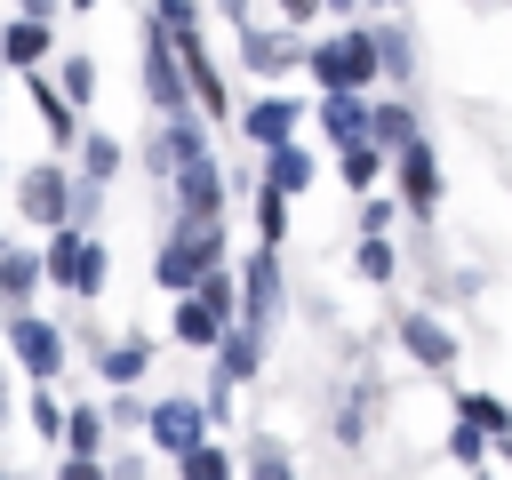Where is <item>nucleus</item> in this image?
<instances>
[{
    "label": "nucleus",
    "instance_id": "1",
    "mask_svg": "<svg viewBox=\"0 0 512 480\" xmlns=\"http://www.w3.org/2000/svg\"><path fill=\"white\" fill-rule=\"evenodd\" d=\"M152 168H168V184H176L184 216H224V168L208 160V144H200V128H192V112H184V120H160V136H152Z\"/></svg>",
    "mask_w": 512,
    "mask_h": 480
},
{
    "label": "nucleus",
    "instance_id": "2",
    "mask_svg": "<svg viewBox=\"0 0 512 480\" xmlns=\"http://www.w3.org/2000/svg\"><path fill=\"white\" fill-rule=\"evenodd\" d=\"M216 264H224V216H184V224L160 240V256H152V280L184 296V288H192L200 272H216Z\"/></svg>",
    "mask_w": 512,
    "mask_h": 480
},
{
    "label": "nucleus",
    "instance_id": "3",
    "mask_svg": "<svg viewBox=\"0 0 512 480\" xmlns=\"http://www.w3.org/2000/svg\"><path fill=\"white\" fill-rule=\"evenodd\" d=\"M304 72L320 80V88H368L384 64H376V32H360V24H344V32H328V40H312L304 48Z\"/></svg>",
    "mask_w": 512,
    "mask_h": 480
},
{
    "label": "nucleus",
    "instance_id": "4",
    "mask_svg": "<svg viewBox=\"0 0 512 480\" xmlns=\"http://www.w3.org/2000/svg\"><path fill=\"white\" fill-rule=\"evenodd\" d=\"M144 96L160 120H184L192 112V88H184V64H176V32L160 16H144Z\"/></svg>",
    "mask_w": 512,
    "mask_h": 480
},
{
    "label": "nucleus",
    "instance_id": "5",
    "mask_svg": "<svg viewBox=\"0 0 512 480\" xmlns=\"http://www.w3.org/2000/svg\"><path fill=\"white\" fill-rule=\"evenodd\" d=\"M176 32V64H184V88H192V112H208V120H224L232 112V96H224V64L208 56V40H200V24H168Z\"/></svg>",
    "mask_w": 512,
    "mask_h": 480
},
{
    "label": "nucleus",
    "instance_id": "6",
    "mask_svg": "<svg viewBox=\"0 0 512 480\" xmlns=\"http://www.w3.org/2000/svg\"><path fill=\"white\" fill-rule=\"evenodd\" d=\"M392 176H400L408 216H432V208H440V152H432L424 136H408V144L392 152Z\"/></svg>",
    "mask_w": 512,
    "mask_h": 480
},
{
    "label": "nucleus",
    "instance_id": "7",
    "mask_svg": "<svg viewBox=\"0 0 512 480\" xmlns=\"http://www.w3.org/2000/svg\"><path fill=\"white\" fill-rule=\"evenodd\" d=\"M0 336H8V352L24 360V376H56V368H64V336H56L48 320H32V312H16V320H8Z\"/></svg>",
    "mask_w": 512,
    "mask_h": 480
},
{
    "label": "nucleus",
    "instance_id": "8",
    "mask_svg": "<svg viewBox=\"0 0 512 480\" xmlns=\"http://www.w3.org/2000/svg\"><path fill=\"white\" fill-rule=\"evenodd\" d=\"M16 208H24L32 224H48V232H56V224L72 216V176H64V168H32V176L16 184Z\"/></svg>",
    "mask_w": 512,
    "mask_h": 480
},
{
    "label": "nucleus",
    "instance_id": "9",
    "mask_svg": "<svg viewBox=\"0 0 512 480\" xmlns=\"http://www.w3.org/2000/svg\"><path fill=\"white\" fill-rule=\"evenodd\" d=\"M312 120H320L328 144H360V136H368V96H360V88H320Z\"/></svg>",
    "mask_w": 512,
    "mask_h": 480
},
{
    "label": "nucleus",
    "instance_id": "10",
    "mask_svg": "<svg viewBox=\"0 0 512 480\" xmlns=\"http://www.w3.org/2000/svg\"><path fill=\"white\" fill-rule=\"evenodd\" d=\"M48 48H56V24H40V16H8V32H0V64H8V72H40Z\"/></svg>",
    "mask_w": 512,
    "mask_h": 480
},
{
    "label": "nucleus",
    "instance_id": "11",
    "mask_svg": "<svg viewBox=\"0 0 512 480\" xmlns=\"http://www.w3.org/2000/svg\"><path fill=\"white\" fill-rule=\"evenodd\" d=\"M24 88H32V112H40V128H48L56 144H80V112L64 104V88H56L48 72H24Z\"/></svg>",
    "mask_w": 512,
    "mask_h": 480
},
{
    "label": "nucleus",
    "instance_id": "12",
    "mask_svg": "<svg viewBox=\"0 0 512 480\" xmlns=\"http://www.w3.org/2000/svg\"><path fill=\"white\" fill-rule=\"evenodd\" d=\"M296 120H304V104H296V96H256V104L240 112V128H248L256 144H288V136H296Z\"/></svg>",
    "mask_w": 512,
    "mask_h": 480
},
{
    "label": "nucleus",
    "instance_id": "13",
    "mask_svg": "<svg viewBox=\"0 0 512 480\" xmlns=\"http://www.w3.org/2000/svg\"><path fill=\"white\" fill-rule=\"evenodd\" d=\"M400 344H408L424 368H456V336H448L432 312H408V320H400Z\"/></svg>",
    "mask_w": 512,
    "mask_h": 480
},
{
    "label": "nucleus",
    "instance_id": "14",
    "mask_svg": "<svg viewBox=\"0 0 512 480\" xmlns=\"http://www.w3.org/2000/svg\"><path fill=\"white\" fill-rule=\"evenodd\" d=\"M152 448H168V456L200 448V408H192V400H160V408H152Z\"/></svg>",
    "mask_w": 512,
    "mask_h": 480
},
{
    "label": "nucleus",
    "instance_id": "15",
    "mask_svg": "<svg viewBox=\"0 0 512 480\" xmlns=\"http://www.w3.org/2000/svg\"><path fill=\"white\" fill-rule=\"evenodd\" d=\"M240 64L272 80V72H296V64H304V48H296L288 32H248V40H240Z\"/></svg>",
    "mask_w": 512,
    "mask_h": 480
},
{
    "label": "nucleus",
    "instance_id": "16",
    "mask_svg": "<svg viewBox=\"0 0 512 480\" xmlns=\"http://www.w3.org/2000/svg\"><path fill=\"white\" fill-rule=\"evenodd\" d=\"M264 184H272V192H288V200H296V192H304V184H312V152H304V144H296V136H288V144H264Z\"/></svg>",
    "mask_w": 512,
    "mask_h": 480
},
{
    "label": "nucleus",
    "instance_id": "17",
    "mask_svg": "<svg viewBox=\"0 0 512 480\" xmlns=\"http://www.w3.org/2000/svg\"><path fill=\"white\" fill-rule=\"evenodd\" d=\"M384 160H392V152H384V144H368V136H360V144H336V176H344L352 192H376Z\"/></svg>",
    "mask_w": 512,
    "mask_h": 480
},
{
    "label": "nucleus",
    "instance_id": "18",
    "mask_svg": "<svg viewBox=\"0 0 512 480\" xmlns=\"http://www.w3.org/2000/svg\"><path fill=\"white\" fill-rule=\"evenodd\" d=\"M408 136H416V104H400V96H392V104H368V144L400 152Z\"/></svg>",
    "mask_w": 512,
    "mask_h": 480
},
{
    "label": "nucleus",
    "instance_id": "19",
    "mask_svg": "<svg viewBox=\"0 0 512 480\" xmlns=\"http://www.w3.org/2000/svg\"><path fill=\"white\" fill-rule=\"evenodd\" d=\"M216 376L224 384H248L256 376V328H224L216 336Z\"/></svg>",
    "mask_w": 512,
    "mask_h": 480
},
{
    "label": "nucleus",
    "instance_id": "20",
    "mask_svg": "<svg viewBox=\"0 0 512 480\" xmlns=\"http://www.w3.org/2000/svg\"><path fill=\"white\" fill-rule=\"evenodd\" d=\"M272 304H280V264H272V248H264V256L248 264V328H264Z\"/></svg>",
    "mask_w": 512,
    "mask_h": 480
},
{
    "label": "nucleus",
    "instance_id": "21",
    "mask_svg": "<svg viewBox=\"0 0 512 480\" xmlns=\"http://www.w3.org/2000/svg\"><path fill=\"white\" fill-rule=\"evenodd\" d=\"M40 280H48V272H40V256H32V248H8V256H0V296H8V304H24Z\"/></svg>",
    "mask_w": 512,
    "mask_h": 480
},
{
    "label": "nucleus",
    "instance_id": "22",
    "mask_svg": "<svg viewBox=\"0 0 512 480\" xmlns=\"http://www.w3.org/2000/svg\"><path fill=\"white\" fill-rule=\"evenodd\" d=\"M80 168H88L80 184H104V176L120 168V144H112V136H96V128H80Z\"/></svg>",
    "mask_w": 512,
    "mask_h": 480
},
{
    "label": "nucleus",
    "instance_id": "23",
    "mask_svg": "<svg viewBox=\"0 0 512 480\" xmlns=\"http://www.w3.org/2000/svg\"><path fill=\"white\" fill-rule=\"evenodd\" d=\"M64 440H72V456H104V416L96 408H72L64 416Z\"/></svg>",
    "mask_w": 512,
    "mask_h": 480
},
{
    "label": "nucleus",
    "instance_id": "24",
    "mask_svg": "<svg viewBox=\"0 0 512 480\" xmlns=\"http://www.w3.org/2000/svg\"><path fill=\"white\" fill-rule=\"evenodd\" d=\"M176 464H184V480H232V456H224L216 440H200V448H184Z\"/></svg>",
    "mask_w": 512,
    "mask_h": 480
},
{
    "label": "nucleus",
    "instance_id": "25",
    "mask_svg": "<svg viewBox=\"0 0 512 480\" xmlns=\"http://www.w3.org/2000/svg\"><path fill=\"white\" fill-rule=\"evenodd\" d=\"M56 88H64L72 112H88V96H96V64H88V56H64V80H56Z\"/></svg>",
    "mask_w": 512,
    "mask_h": 480
},
{
    "label": "nucleus",
    "instance_id": "26",
    "mask_svg": "<svg viewBox=\"0 0 512 480\" xmlns=\"http://www.w3.org/2000/svg\"><path fill=\"white\" fill-rule=\"evenodd\" d=\"M456 416H472V424H488L496 440L512 432V408H504V400H488V392H464V400H456Z\"/></svg>",
    "mask_w": 512,
    "mask_h": 480
},
{
    "label": "nucleus",
    "instance_id": "27",
    "mask_svg": "<svg viewBox=\"0 0 512 480\" xmlns=\"http://www.w3.org/2000/svg\"><path fill=\"white\" fill-rule=\"evenodd\" d=\"M104 272H112V256H104V248L88 240V256H80V280H72V296H88V304H96V296H104Z\"/></svg>",
    "mask_w": 512,
    "mask_h": 480
},
{
    "label": "nucleus",
    "instance_id": "28",
    "mask_svg": "<svg viewBox=\"0 0 512 480\" xmlns=\"http://www.w3.org/2000/svg\"><path fill=\"white\" fill-rule=\"evenodd\" d=\"M376 64H384L392 80H408V40H400V32H376Z\"/></svg>",
    "mask_w": 512,
    "mask_h": 480
},
{
    "label": "nucleus",
    "instance_id": "29",
    "mask_svg": "<svg viewBox=\"0 0 512 480\" xmlns=\"http://www.w3.org/2000/svg\"><path fill=\"white\" fill-rule=\"evenodd\" d=\"M104 376H112V384H136V376H144V344H120V352L104 360Z\"/></svg>",
    "mask_w": 512,
    "mask_h": 480
},
{
    "label": "nucleus",
    "instance_id": "30",
    "mask_svg": "<svg viewBox=\"0 0 512 480\" xmlns=\"http://www.w3.org/2000/svg\"><path fill=\"white\" fill-rule=\"evenodd\" d=\"M448 448H456V464H480V448H488V432H480L472 416H456V440H448Z\"/></svg>",
    "mask_w": 512,
    "mask_h": 480
},
{
    "label": "nucleus",
    "instance_id": "31",
    "mask_svg": "<svg viewBox=\"0 0 512 480\" xmlns=\"http://www.w3.org/2000/svg\"><path fill=\"white\" fill-rule=\"evenodd\" d=\"M280 208H288V192H272V184H264V200H256V224H264V248L280 240Z\"/></svg>",
    "mask_w": 512,
    "mask_h": 480
},
{
    "label": "nucleus",
    "instance_id": "32",
    "mask_svg": "<svg viewBox=\"0 0 512 480\" xmlns=\"http://www.w3.org/2000/svg\"><path fill=\"white\" fill-rule=\"evenodd\" d=\"M360 272H368V280H392V248H384V240H376V232H368V240H360Z\"/></svg>",
    "mask_w": 512,
    "mask_h": 480
},
{
    "label": "nucleus",
    "instance_id": "33",
    "mask_svg": "<svg viewBox=\"0 0 512 480\" xmlns=\"http://www.w3.org/2000/svg\"><path fill=\"white\" fill-rule=\"evenodd\" d=\"M256 480H296V464H280V448H256Z\"/></svg>",
    "mask_w": 512,
    "mask_h": 480
},
{
    "label": "nucleus",
    "instance_id": "34",
    "mask_svg": "<svg viewBox=\"0 0 512 480\" xmlns=\"http://www.w3.org/2000/svg\"><path fill=\"white\" fill-rule=\"evenodd\" d=\"M56 480H104V464H96V456H72V464H64Z\"/></svg>",
    "mask_w": 512,
    "mask_h": 480
},
{
    "label": "nucleus",
    "instance_id": "35",
    "mask_svg": "<svg viewBox=\"0 0 512 480\" xmlns=\"http://www.w3.org/2000/svg\"><path fill=\"white\" fill-rule=\"evenodd\" d=\"M272 8H280L288 24H312V16H320V0H272Z\"/></svg>",
    "mask_w": 512,
    "mask_h": 480
},
{
    "label": "nucleus",
    "instance_id": "36",
    "mask_svg": "<svg viewBox=\"0 0 512 480\" xmlns=\"http://www.w3.org/2000/svg\"><path fill=\"white\" fill-rule=\"evenodd\" d=\"M56 8L64 0H16V16H40V24H56Z\"/></svg>",
    "mask_w": 512,
    "mask_h": 480
},
{
    "label": "nucleus",
    "instance_id": "37",
    "mask_svg": "<svg viewBox=\"0 0 512 480\" xmlns=\"http://www.w3.org/2000/svg\"><path fill=\"white\" fill-rule=\"evenodd\" d=\"M320 8H328V16H352V8H360V0H320Z\"/></svg>",
    "mask_w": 512,
    "mask_h": 480
},
{
    "label": "nucleus",
    "instance_id": "38",
    "mask_svg": "<svg viewBox=\"0 0 512 480\" xmlns=\"http://www.w3.org/2000/svg\"><path fill=\"white\" fill-rule=\"evenodd\" d=\"M64 8H96V0H64Z\"/></svg>",
    "mask_w": 512,
    "mask_h": 480
},
{
    "label": "nucleus",
    "instance_id": "39",
    "mask_svg": "<svg viewBox=\"0 0 512 480\" xmlns=\"http://www.w3.org/2000/svg\"><path fill=\"white\" fill-rule=\"evenodd\" d=\"M504 456H512V432H504Z\"/></svg>",
    "mask_w": 512,
    "mask_h": 480
},
{
    "label": "nucleus",
    "instance_id": "40",
    "mask_svg": "<svg viewBox=\"0 0 512 480\" xmlns=\"http://www.w3.org/2000/svg\"><path fill=\"white\" fill-rule=\"evenodd\" d=\"M392 8H400V0H392Z\"/></svg>",
    "mask_w": 512,
    "mask_h": 480
},
{
    "label": "nucleus",
    "instance_id": "41",
    "mask_svg": "<svg viewBox=\"0 0 512 480\" xmlns=\"http://www.w3.org/2000/svg\"><path fill=\"white\" fill-rule=\"evenodd\" d=\"M0 480H8V472H0Z\"/></svg>",
    "mask_w": 512,
    "mask_h": 480
}]
</instances>
